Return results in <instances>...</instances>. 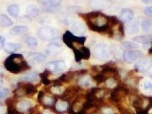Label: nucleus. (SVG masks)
<instances>
[{"label": "nucleus", "mask_w": 152, "mask_h": 114, "mask_svg": "<svg viewBox=\"0 0 152 114\" xmlns=\"http://www.w3.org/2000/svg\"><path fill=\"white\" fill-rule=\"evenodd\" d=\"M71 30L73 34H76L78 35H81L83 34L85 32L86 29L83 23L80 22H75L71 27Z\"/></svg>", "instance_id": "18"}, {"label": "nucleus", "mask_w": 152, "mask_h": 114, "mask_svg": "<svg viewBox=\"0 0 152 114\" xmlns=\"http://www.w3.org/2000/svg\"><path fill=\"white\" fill-rule=\"evenodd\" d=\"M66 68V63L64 61H53L46 64V68L50 72H59Z\"/></svg>", "instance_id": "10"}, {"label": "nucleus", "mask_w": 152, "mask_h": 114, "mask_svg": "<svg viewBox=\"0 0 152 114\" xmlns=\"http://www.w3.org/2000/svg\"><path fill=\"white\" fill-rule=\"evenodd\" d=\"M92 77L89 75H83L80 76L77 80V84L82 87H89L91 85Z\"/></svg>", "instance_id": "20"}, {"label": "nucleus", "mask_w": 152, "mask_h": 114, "mask_svg": "<svg viewBox=\"0 0 152 114\" xmlns=\"http://www.w3.org/2000/svg\"><path fill=\"white\" fill-rule=\"evenodd\" d=\"M64 44L69 48L73 49L75 48V44L83 45L86 41V37L75 36L71 31H66L62 36Z\"/></svg>", "instance_id": "3"}, {"label": "nucleus", "mask_w": 152, "mask_h": 114, "mask_svg": "<svg viewBox=\"0 0 152 114\" xmlns=\"http://www.w3.org/2000/svg\"><path fill=\"white\" fill-rule=\"evenodd\" d=\"M5 39L0 36V49H2L5 46Z\"/></svg>", "instance_id": "47"}, {"label": "nucleus", "mask_w": 152, "mask_h": 114, "mask_svg": "<svg viewBox=\"0 0 152 114\" xmlns=\"http://www.w3.org/2000/svg\"><path fill=\"white\" fill-rule=\"evenodd\" d=\"M42 114H54L52 111H50L49 110H45L44 111V112L42 113Z\"/></svg>", "instance_id": "50"}, {"label": "nucleus", "mask_w": 152, "mask_h": 114, "mask_svg": "<svg viewBox=\"0 0 152 114\" xmlns=\"http://www.w3.org/2000/svg\"><path fill=\"white\" fill-rule=\"evenodd\" d=\"M33 106V103L32 101L28 99H23L17 103L16 108L18 111L23 113L28 111Z\"/></svg>", "instance_id": "15"}, {"label": "nucleus", "mask_w": 152, "mask_h": 114, "mask_svg": "<svg viewBox=\"0 0 152 114\" xmlns=\"http://www.w3.org/2000/svg\"><path fill=\"white\" fill-rule=\"evenodd\" d=\"M110 50L105 44H99L95 46L93 50V55L98 60L105 61L110 55Z\"/></svg>", "instance_id": "6"}, {"label": "nucleus", "mask_w": 152, "mask_h": 114, "mask_svg": "<svg viewBox=\"0 0 152 114\" xmlns=\"http://www.w3.org/2000/svg\"><path fill=\"white\" fill-rule=\"evenodd\" d=\"M103 111L105 114H112L113 113L112 110L109 108H105V109H104Z\"/></svg>", "instance_id": "48"}, {"label": "nucleus", "mask_w": 152, "mask_h": 114, "mask_svg": "<svg viewBox=\"0 0 152 114\" xmlns=\"http://www.w3.org/2000/svg\"><path fill=\"white\" fill-rule=\"evenodd\" d=\"M45 95H44V93L42 91H40L38 94V96H37V101L39 103H42V101L43 99L44 98Z\"/></svg>", "instance_id": "43"}, {"label": "nucleus", "mask_w": 152, "mask_h": 114, "mask_svg": "<svg viewBox=\"0 0 152 114\" xmlns=\"http://www.w3.org/2000/svg\"><path fill=\"white\" fill-rule=\"evenodd\" d=\"M149 53L150 54H152V47L149 50Z\"/></svg>", "instance_id": "53"}, {"label": "nucleus", "mask_w": 152, "mask_h": 114, "mask_svg": "<svg viewBox=\"0 0 152 114\" xmlns=\"http://www.w3.org/2000/svg\"><path fill=\"white\" fill-rule=\"evenodd\" d=\"M102 14L99 12H91L88 13H80L79 15L85 21H88L97 19Z\"/></svg>", "instance_id": "21"}, {"label": "nucleus", "mask_w": 152, "mask_h": 114, "mask_svg": "<svg viewBox=\"0 0 152 114\" xmlns=\"http://www.w3.org/2000/svg\"><path fill=\"white\" fill-rule=\"evenodd\" d=\"M50 91L52 94L55 95L62 94L64 91V88L62 86H53L50 89Z\"/></svg>", "instance_id": "35"}, {"label": "nucleus", "mask_w": 152, "mask_h": 114, "mask_svg": "<svg viewBox=\"0 0 152 114\" xmlns=\"http://www.w3.org/2000/svg\"><path fill=\"white\" fill-rule=\"evenodd\" d=\"M92 79L93 81H94L96 82L97 85L102 84L106 80L105 76L101 73L98 74L94 76H92Z\"/></svg>", "instance_id": "37"}, {"label": "nucleus", "mask_w": 152, "mask_h": 114, "mask_svg": "<svg viewBox=\"0 0 152 114\" xmlns=\"http://www.w3.org/2000/svg\"><path fill=\"white\" fill-rule=\"evenodd\" d=\"M145 14L149 17H152V7H146L145 9Z\"/></svg>", "instance_id": "46"}, {"label": "nucleus", "mask_w": 152, "mask_h": 114, "mask_svg": "<svg viewBox=\"0 0 152 114\" xmlns=\"http://www.w3.org/2000/svg\"><path fill=\"white\" fill-rule=\"evenodd\" d=\"M39 75L35 72L28 73L21 77V79L26 82H34L38 81Z\"/></svg>", "instance_id": "22"}, {"label": "nucleus", "mask_w": 152, "mask_h": 114, "mask_svg": "<svg viewBox=\"0 0 152 114\" xmlns=\"http://www.w3.org/2000/svg\"><path fill=\"white\" fill-rule=\"evenodd\" d=\"M26 42L31 47H36L38 45V40L34 37H29L26 38Z\"/></svg>", "instance_id": "39"}, {"label": "nucleus", "mask_w": 152, "mask_h": 114, "mask_svg": "<svg viewBox=\"0 0 152 114\" xmlns=\"http://www.w3.org/2000/svg\"><path fill=\"white\" fill-rule=\"evenodd\" d=\"M88 72V70L86 69H82L80 70H77L73 71L75 76H83L85 75Z\"/></svg>", "instance_id": "42"}, {"label": "nucleus", "mask_w": 152, "mask_h": 114, "mask_svg": "<svg viewBox=\"0 0 152 114\" xmlns=\"http://www.w3.org/2000/svg\"><path fill=\"white\" fill-rule=\"evenodd\" d=\"M80 88L78 86H72L65 89L61 97V100L64 101H68L69 100L73 98L76 94L80 91Z\"/></svg>", "instance_id": "12"}, {"label": "nucleus", "mask_w": 152, "mask_h": 114, "mask_svg": "<svg viewBox=\"0 0 152 114\" xmlns=\"http://www.w3.org/2000/svg\"><path fill=\"white\" fill-rule=\"evenodd\" d=\"M22 47V46L19 44L8 43L4 46V50L8 53H13L18 51Z\"/></svg>", "instance_id": "25"}, {"label": "nucleus", "mask_w": 152, "mask_h": 114, "mask_svg": "<svg viewBox=\"0 0 152 114\" xmlns=\"http://www.w3.org/2000/svg\"><path fill=\"white\" fill-rule=\"evenodd\" d=\"M106 18H107V24L109 26H110L112 28H113L114 26L118 25L120 23V20L115 16L106 15Z\"/></svg>", "instance_id": "33"}, {"label": "nucleus", "mask_w": 152, "mask_h": 114, "mask_svg": "<svg viewBox=\"0 0 152 114\" xmlns=\"http://www.w3.org/2000/svg\"><path fill=\"white\" fill-rule=\"evenodd\" d=\"M68 108V103L66 101L58 100L56 104V109L57 111L62 113L66 111Z\"/></svg>", "instance_id": "27"}, {"label": "nucleus", "mask_w": 152, "mask_h": 114, "mask_svg": "<svg viewBox=\"0 0 152 114\" xmlns=\"http://www.w3.org/2000/svg\"><path fill=\"white\" fill-rule=\"evenodd\" d=\"M120 93H122L121 92L117 91L115 89H113V90L111 91L110 93V99L113 102L116 103H118L120 102L121 99V94H120Z\"/></svg>", "instance_id": "29"}, {"label": "nucleus", "mask_w": 152, "mask_h": 114, "mask_svg": "<svg viewBox=\"0 0 152 114\" xmlns=\"http://www.w3.org/2000/svg\"><path fill=\"white\" fill-rule=\"evenodd\" d=\"M133 12L129 8L123 9L120 13V20L124 23L130 21L133 18Z\"/></svg>", "instance_id": "16"}, {"label": "nucleus", "mask_w": 152, "mask_h": 114, "mask_svg": "<svg viewBox=\"0 0 152 114\" xmlns=\"http://www.w3.org/2000/svg\"><path fill=\"white\" fill-rule=\"evenodd\" d=\"M28 30V28L25 26H17L12 28L10 30V34L13 36H18L23 34Z\"/></svg>", "instance_id": "24"}, {"label": "nucleus", "mask_w": 152, "mask_h": 114, "mask_svg": "<svg viewBox=\"0 0 152 114\" xmlns=\"http://www.w3.org/2000/svg\"><path fill=\"white\" fill-rule=\"evenodd\" d=\"M133 41L139 44H141L144 45H148L152 42V36L145 35V36H137L133 38Z\"/></svg>", "instance_id": "23"}, {"label": "nucleus", "mask_w": 152, "mask_h": 114, "mask_svg": "<svg viewBox=\"0 0 152 114\" xmlns=\"http://www.w3.org/2000/svg\"><path fill=\"white\" fill-rule=\"evenodd\" d=\"M1 99V98H0ZM1 102H0V106H1Z\"/></svg>", "instance_id": "56"}, {"label": "nucleus", "mask_w": 152, "mask_h": 114, "mask_svg": "<svg viewBox=\"0 0 152 114\" xmlns=\"http://www.w3.org/2000/svg\"><path fill=\"white\" fill-rule=\"evenodd\" d=\"M105 84L109 89H113L117 86V82L113 78H109L105 80Z\"/></svg>", "instance_id": "34"}, {"label": "nucleus", "mask_w": 152, "mask_h": 114, "mask_svg": "<svg viewBox=\"0 0 152 114\" xmlns=\"http://www.w3.org/2000/svg\"><path fill=\"white\" fill-rule=\"evenodd\" d=\"M26 13L29 17H36L39 14V9L34 5H29L26 8Z\"/></svg>", "instance_id": "30"}, {"label": "nucleus", "mask_w": 152, "mask_h": 114, "mask_svg": "<svg viewBox=\"0 0 152 114\" xmlns=\"http://www.w3.org/2000/svg\"><path fill=\"white\" fill-rule=\"evenodd\" d=\"M142 2L148 4H152V0H142Z\"/></svg>", "instance_id": "51"}, {"label": "nucleus", "mask_w": 152, "mask_h": 114, "mask_svg": "<svg viewBox=\"0 0 152 114\" xmlns=\"http://www.w3.org/2000/svg\"><path fill=\"white\" fill-rule=\"evenodd\" d=\"M42 103H44V105H47V106H52L54 103L53 98L50 97H48V96H45Z\"/></svg>", "instance_id": "40"}, {"label": "nucleus", "mask_w": 152, "mask_h": 114, "mask_svg": "<svg viewBox=\"0 0 152 114\" xmlns=\"http://www.w3.org/2000/svg\"><path fill=\"white\" fill-rule=\"evenodd\" d=\"M4 66L9 72L18 74L30 70L31 67L21 54L13 53L4 62Z\"/></svg>", "instance_id": "1"}, {"label": "nucleus", "mask_w": 152, "mask_h": 114, "mask_svg": "<svg viewBox=\"0 0 152 114\" xmlns=\"http://www.w3.org/2000/svg\"><path fill=\"white\" fill-rule=\"evenodd\" d=\"M118 31L120 33V35L122 37H124L125 35V31H124V27L123 25V23L121 22H120L119 24H118Z\"/></svg>", "instance_id": "44"}, {"label": "nucleus", "mask_w": 152, "mask_h": 114, "mask_svg": "<svg viewBox=\"0 0 152 114\" xmlns=\"http://www.w3.org/2000/svg\"><path fill=\"white\" fill-rule=\"evenodd\" d=\"M143 56V53L138 50H131L124 55V59L128 63H132Z\"/></svg>", "instance_id": "11"}, {"label": "nucleus", "mask_w": 152, "mask_h": 114, "mask_svg": "<svg viewBox=\"0 0 152 114\" xmlns=\"http://www.w3.org/2000/svg\"><path fill=\"white\" fill-rule=\"evenodd\" d=\"M50 71L48 70H46L43 73L39 74V76L41 79V82L44 85H49L51 84V81L48 79V76Z\"/></svg>", "instance_id": "32"}, {"label": "nucleus", "mask_w": 152, "mask_h": 114, "mask_svg": "<svg viewBox=\"0 0 152 114\" xmlns=\"http://www.w3.org/2000/svg\"><path fill=\"white\" fill-rule=\"evenodd\" d=\"M75 54V61L80 62L82 60H89L91 57L90 50L85 46L76 47L73 49Z\"/></svg>", "instance_id": "7"}, {"label": "nucleus", "mask_w": 152, "mask_h": 114, "mask_svg": "<svg viewBox=\"0 0 152 114\" xmlns=\"http://www.w3.org/2000/svg\"><path fill=\"white\" fill-rule=\"evenodd\" d=\"M7 11L10 15L13 17H17L19 14L20 9L18 5L15 4H12L8 6Z\"/></svg>", "instance_id": "31"}, {"label": "nucleus", "mask_w": 152, "mask_h": 114, "mask_svg": "<svg viewBox=\"0 0 152 114\" xmlns=\"http://www.w3.org/2000/svg\"><path fill=\"white\" fill-rule=\"evenodd\" d=\"M9 91L8 89L5 88L4 89H2V90L0 91V98H5L6 97H7L9 95Z\"/></svg>", "instance_id": "41"}, {"label": "nucleus", "mask_w": 152, "mask_h": 114, "mask_svg": "<svg viewBox=\"0 0 152 114\" xmlns=\"http://www.w3.org/2000/svg\"><path fill=\"white\" fill-rule=\"evenodd\" d=\"M40 4L44 7V11L46 13H54L58 10L61 2L59 1H40Z\"/></svg>", "instance_id": "8"}, {"label": "nucleus", "mask_w": 152, "mask_h": 114, "mask_svg": "<svg viewBox=\"0 0 152 114\" xmlns=\"http://www.w3.org/2000/svg\"><path fill=\"white\" fill-rule=\"evenodd\" d=\"M62 50L61 44L57 42H52L46 46L45 52L49 55H55L60 53Z\"/></svg>", "instance_id": "13"}, {"label": "nucleus", "mask_w": 152, "mask_h": 114, "mask_svg": "<svg viewBox=\"0 0 152 114\" xmlns=\"http://www.w3.org/2000/svg\"><path fill=\"white\" fill-rule=\"evenodd\" d=\"M130 99L132 106L136 110L142 108V106L143 105V100L141 97L138 96L136 94H134L130 97Z\"/></svg>", "instance_id": "19"}, {"label": "nucleus", "mask_w": 152, "mask_h": 114, "mask_svg": "<svg viewBox=\"0 0 152 114\" xmlns=\"http://www.w3.org/2000/svg\"></svg>", "instance_id": "57"}, {"label": "nucleus", "mask_w": 152, "mask_h": 114, "mask_svg": "<svg viewBox=\"0 0 152 114\" xmlns=\"http://www.w3.org/2000/svg\"><path fill=\"white\" fill-rule=\"evenodd\" d=\"M122 46L125 47L127 49H129V50H132V49H137L139 47V46L137 45V44H135L134 42H128V41H126L122 43Z\"/></svg>", "instance_id": "38"}, {"label": "nucleus", "mask_w": 152, "mask_h": 114, "mask_svg": "<svg viewBox=\"0 0 152 114\" xmlns=\"http://www.w3.org/2000/svg\"><path fill=\"white\" fill-rule=\"evenodd\" d=\"M3 84H4V82L2 80L0 79V88L3 86Z\"/></svg>", "instance_id": "52"}, {"label": "nucleus", "mask_w": 152, "mask_h": 114, "mask_svg": "<svg viewBox=\"0 0 152 114\" xmlns=\"http://www.w3.org/2000/svg\"><path fill=\"white\" fill-rule=\"evenodd\" d=\"M7 112V109L5 107L0 106V114H5Z\"/></svg>", "instance_id": "49"}, {"label": "nucleus", "mask_w": 152, "mask_h": 114, "mask_svg": "<svg viewBox=\"0 0 152 114\" xmlns=\"http://www.w3.org/2000/svg\"><path fill=\"white\" fill-rule=\"evenodd\" d=\"M110 52L113 55L115 58L117 60H121L124 58V55L125 54L124 50L119 46L112 45L110 47Z\"/></svg>", "instance_id": "17"}, {"label": "nucleus", "mask_w": 152, "mask_h": 114, "mask_svg": "<svg viewBox=\"0 0 152 114\" xmlns=\"http://www.w3.org/2000/svg\"><path fill=\"white\" fill-rule=\"evenodd\" d=\"M152 67V59L145 58L138 61L135 65V69L140 72H145L150 70Z\"/></svg>", "instance_id": "9"}, {"label": "nucleus", "mask_w": 152, "mask_h": 114, "mask_svg": "<svg viewBox=\"0 0 152 114\" xmlns=\"http://www.w3.org/2000/svg\"><path fill=\"white\" fill-rule=\"evenodd\" d=\"M13 21L9 18L8 16L5 15H0V26L2 27H9L13 25Z\"/></svg>", "instance_id": "28"}, {"label": "nucleus", "mask_w": 152, "mask_h": 114, "mask_svg": "<svg viewBox=\"0 0 152 114\" xmlns=\"http://www.w3.org/2000/svg\"><path fill=\"white\" fill-rule=\"evenodd\" d=\"M150 77H151V79H152V74H151V75L150 76Z\"/></svg>", "instance_id": "54"}, {"label": "nucleus", "mask_w": 152, "mask_h": 114, "mask_svg": "<svg viewBox=\"0 0 152 114\" xmlns=\"http://www.w3.org/2000/svg\"><path fill=\"white\" fill-rule=\"evenodd\" d=\"M15 92H16L15 95L17 97L33 96L37 92V90L32 84L19 83Z\"/></svg>", "instance_id": "4"}, {"label": "nucleus", "mask_w": 152, "mask_h": 114, "mask_svg": "<svg viewBox=\"0 0 152 114\" xmlns=\"http://www.w3.org/2000/svg\"><path fill=\"white\" fill-rule=\"evenodd\" d=\"M86 25L88 28L91 30L97 32L101 34H107L109 37H113L114 36V31L113 28L109 26L107 23L103 26H99L93 23L91 21H86Z\"/></svg>", "instance_id": "5"}, {"label": "nucleus", "mask_w": 152, "mask_h": 114, "mask_svg": "<svg viewBox=\"0 0 152 114\" xmlns=\"http://www.w3.org/2000/svg\"><path fill=\"white\" fill-rule=\"evenodd\" d=\"M8 114H23L21 112L15 110V107L8 108Z\"/></svg>", "instance_id": "45"}, {"label": "nucleus", "mask_w": 152, "mask_h": 114, "mask_svg": "<svg viewBox=\"0 0 152 114\" xmlns=\"http://www.w3.org/2000/svg\"><path fill=\"white\" fill-rule=\"evenodd\" d=\"M28 61L31 64L40 63L45 61L46 57L45 55L39 53H31L28 55Z\"/></svg>", "instance_id": "14"}, {"label": "nucleus", "mask_w": 152, "mask_h": 114, "mask_svg": "<svg viewBox=\"0 0 152 114\" xmlns=\"http://www.w3.org/2000/svg\"><path fill=\"white\" fill-rule=\"evenodd\" d=\"M142 29L145 32H149L152 30V23L148 20H144L141 23Z\"/></svg>", "instance_id": "36"}, {"label": "nucleus", "mask_w": 152, "mask_h": 114, "mask_svg": "<svg viewBox=\"0 0 152 114\" xmlns=\"http://www.w3.org/2000/svg\"><path fill=\"white\" fill-rule=\"evenodd\" d=\"M2 76V74H1V73H0V78Z\"/></svg>", "instance_id": "55"}, {"label": "nucleus", "mask_w": 152, "mask_h": 114, "mask_svg": "<svg viewBox=\"0 0 152 114\" xmlns=\"http://www.w3.org/2000/svg\"><path fill=\"white\" fill-rule=\"evenodd\" d=\"M61 32L58 29L52 26H45L39 28L37 36L42 41H49L56 39L60 37Z\"/></svg>", "instance_id": "2"}, {"label": "nucleus", "mask_w": 152, "mask_h": 114, "mask_svg": "<svg viewBox=\"0 0 152 114\" xmlns=\"http://www.w3.org/2000/svg\"><path fill=\"white\" fill-rule=\"evenodd\" d=\"M138 25H139V23L137 21H134V22L130 23L129 25H128L126 28L127 33L129 34H133L136 33L139 29Z\"/></svg>", "instance_id": "26"}]
</instances>
